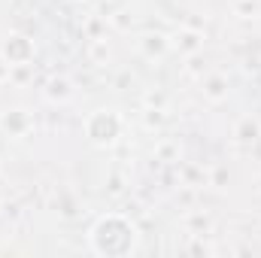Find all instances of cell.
I'll use <instances>...</instances> for the list:
<instances>
[{"label": "cell", "mask_w": 261, "mask_h": 258, "mask_svg": "<svg viewBox=\"0 0 261 258\" xmlns=\"http://www.w3.org/2000/svg\"><path fill=\"white\" fill-rule=\"evenodd\" d=\"M206 85H210V88H206V94H210L213 100H222V97H225V79H222V76H216V79H210Z\"/></svg>", "instance_id": "cell-1"}, {"label": "cell", "mask_w": 261, "mask_h": 258, "mask_svg": "<svg viewBox=\"0 0 261 258\" xmlns=\"http://www.w3.org/2000/svg\"><path fill=\"white\" fill-rule=\"evenodd\" d=\"M49 94H52V97H67V82H64V79H55Z\"/></svg>", "instance_id": "cell-2"}]
</instances>
